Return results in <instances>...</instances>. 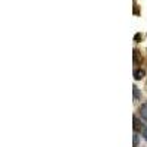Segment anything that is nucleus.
<instances>
[{"label":"nucleus","instance_id":"nucleus-3","mask_svg":"<svg viewBox=\"0 0 147 147\" xmlns=\"http://www.w3.org/2000/svg\"><path fill=\"white\" fill-rule=\"evenodd\" d=\"M138 97H140V91L137 87H134V100H138Z\"/></svg>","mask_w":147,"mask_h":147},{"label":"nucleus","instance_id":"nucleus-6","mask_svg":"<svg viewBox=\"0 0 147 147\" xmlns=\"http://www.w3.org/2000/svg\"><path fill=\"white\" fill-rule=\"evenodd\" d=\"M143 136H144V138H146V140H147V128H146V129H144V132H143Z\"/></svg>","mask_w":147,"mask_h":147},{"label":"nucleus","instance_id":"nucleus-2","mask_svg":"<svg viewBox=\"0 0 147 147\" xmlns=\"http://www.w3.org/2000/svg\"><path fill=\"white\" fill-rule=\"evenodd\" d=\"M134 78L136 80H143L144 78V71L143 69H136L134 71Z\"/></svg>","mask_w":147,"mask_h":147},{"label":"nucleus","instance_id":"nucleus-4","mask_svg":"<svg viewBox=\"0 0 147 147\" xmlns=\"http://www.w3.org/2000/svg\"><path fill=\"white\" fill-rule=\"evenodd\" d=\"M138 146V134L136 132L134 134V147H137Z\"/></svg>","mask_w":147,"mask_h":147},{"label":"nucleus","instance_id":"nucleus-5","mask_svg":"<svg viewBox=\"0 0 147 147\" xmlns=\"http://www.w3.org/2000/svg\"><path fill=\"white\" fill-rule=\"evenodd\" d=\"M134 128H136V129L138 128V119H137L136 116H134Z\"/></svg>","mask_w":147,"mask_h":147},{"label":"nucleus","instance_id":"nucleus-1","mask_svg":"<svg viewBox=\"0 0 147 147\" xmlns=\"http://www.w3.org/2000/svg\"><path fill=\"white\" fill-rule=\"evenodd\" d=\"M140 116L144 121H147V103H144V105L140 106Z\"/></svg>","mask_w":147,"mask_h":147}]
</instances>
